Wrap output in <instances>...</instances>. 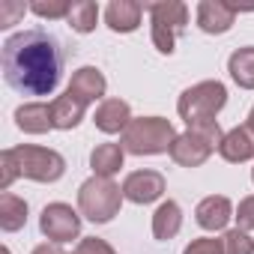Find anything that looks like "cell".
I'll return each mask as SVG.
<instances>
[{
    "label": "cell",
    "mask_w": 254,
    "mask_h": 254,
    "mask_svg": "<svg viewBox=\"0 0 254 254\" xmlns=\"http://www.w3.org/2000/svg\"><path fill=\"white\" fill-rule=\"evenodd\" d=\"M93 123H96V129L105 132V135L126 132V129H129V123H132V108H129V102H123V99H105L96 108Z\"/></svg>",
    "instance_id": "cell-11"
},
{
    "label": "cell",
    "mask_w": 254,
    "mask_h": 254,
    "mask_svg": "<svg viewBox=\"0 0 254 254\" xmlns=\"http://www.w3.org/2000/svg\"><path fill=\"white\" fill-rule=\"evenodd\" d=\"M218 156L224 162H233V165L254 159V132L248 129V126H236V129L224 132L221 147H218Z\"/></svg>",
    "instance_id": "cell-15"
},
{
    "label": "cell",
    "mask_w": 254,
    "mask_h": 254,
    "mask_svg": "<svg viewBox=\"0 0 254 254\" xmlns=\"http://www.w3.org/2000/svg\"><path fill=\"white\" fill-rule=\"evenodd\" d=\"M15 177H18L15 159H12V153H9V150H3V156H0V189L6 191V189L15 183Z\"/></svg>",
    "instance_id": "cell-26"
},
{
    "label": "cell",
    "mask_w": 254,
    "mask_h": 254,
    "mask_svg": "<svg viewBox=\"0 0 254 254\" xmlns=\"http://www.w3.org/2000/svg\"><path fill=\"white\" fill-rule=\"evenodd\" d=\"M165 194V177L159 171H135L123 180V197L132 203H153Z\"/></svg>",
    "instance_id": "cell-9"
},
{
    "label": "cell",
    "mask_w": 254,
    "mask_h": 254,
    "mask_svg": "<svg viewBox=\"0 0 254 254\" xmlns=\"http://www.w3.org/2000/svg\"><path fill=\"white\" fill-rule=\"evenodd\" d=\"M123 203V189L114 186L105 177H90L87 183H81L78 189V209L84 218H90L93 224H105L120 212Z\"/></svg>",
    "instance_id": "cell-4"
},
{
    "label": "cell",
    "mask_w": 254,
    "mask_h": 254,
    "mask_svg": "<svg viewBox=\"0 0 254 254\" xmlns=\"http://www.w3.org/2000/svg\"><path fill=\"white\" fill-rule=\"evenodd\" d=\"M33 254H63V248L57 242H42V245L33 248Z\"/></svg>",
    "instance_id": "cell-30"
},
{
    "label": "cell",
    "mask_w": 254,
    "mask_h": 254,
    "mask_svg": "<svg viewBox=\"0 0 254 254\" xmlns=\"http://www.w3.org/2000/svg\"><path fill=\"white\" fill-rule=\"evenodd\" d=\"M150 24H153V45L162 54H174L177 36L189 24V6L180 0H168V3H150Z\"/></svg>",
    "instance_id": "cell-7"
},
{
    "label": "cell",
    "mask_w": 254,
    "mask_h": 254,
    "mask_svg": "<svg viewBox=\"0 0 254 254\" xmlns=\"http://www.w3.org/2000/svg\"><path fill=\"white\" fill-rule=\"evenodd\" d=\"M221 138H224V132H221L218 123L200 126V129H189V132L177 135V141L171 144V159L183 168H197L212 156V150L221 147Z\"/></svg>",
    "instance_id": "cell-5"
},
{
    "label": "cell",
    "mask_w": 254,
    "mask_h": 254,
    "mask_svg": "<svg viewBox=\"0 0 254 254\" xmlns=\"http://www.w3.org/2000/svg\"><path fill=\"white\" fill-rule=\"evenodd\" d=\"M224 105H227V87L221 81H200L180 96L177 111L186 120L189 129H200V126L218 123L215 117Z\"/></svg>",
    "instance_id": "cell-2"
},
{
    "label": "cell",
    "mask_w": 254,
    "mask_h": 254,
    "mask_svg": "<svg viewBox=\"0 0 254 254\" xmlns=\"http://www.w3.org/2000/svg\"><path fill=\"white\" fill-rule=\"evenodd\" d=\"M123 159H126L123 144H99V147L90 153V168H93V177H105V180H111L114 174H120Z\"/></svg>",
    "instance_id": "cell-18"
},
{
    "label": "cell",
    "mask_w": 254,
    "mask_h": 254,
    "mask_svg": "<svg viewBox=\"0 0 254 254\" xmlns=\"http://www.w3.org/2000/svg\"><path fill=\"white\" fill-rule=\"evenodd\" d=\"M3 78L21 96H51L63 78V48L54 33L33 27L3 42Z\"/></svg>",
    "instance_id": "cell-1"
},
{
    "label": "cell",
    "mask_w": 254,
    "mask_h": 254,
    "mask_svg": "<svg viewBox=\"0 0 254 254\" xmlns=\"http://www.w3.org/2000/svg\"><path fill=\"white\" fill-rule=\"evenodd\" d=\"M27 9L30 6H24V3H3V6H0V27H12L15 18L24 15Z\"/></svg>",
    "instance_id": "cell-29"
},
{
    "label": "cell",
    "mask_w": 254,
    "mask_h": 254,
    "mask_svg": "<svg viewBox=\"0 0 254 254\" xmlns=\"http://www.w3.org/2000/svg\"><path fill=\"white\" fill-rule=\"evenodd\" d=\"M251 180H254V168H251Z\"/></svg>",
    "instance_id": "cell-33"
},
{
    "label": "cell",
    "mask_w": 254,
    "mask_h": 254,
    "mask_svg": "<svg viewBox=\"0 0 254 254\" xmlns=\"http://www.w3.org/2000/svg\"><path fill=\"white\" fill-rule=\"evenodd\" d=\"M72 254H117L105 239H96V236H87V239H81L78 242V248L72 251Z\"/></svg>",
    "instance_id": "cell-28"
},
{
    "label": "cell",
    "mask_w": 254,
    "mask_h": 254,
    "mask_svg": "<svg viewBox=\"0 0 254 254\" xmlns=\"http://www.w3.org/2000/svg\"><path fill=\"white\" fill-rule=\"evenodd\" d=\"M69 9L72 3H66V0H60V3H33L30 12L39 15V18H69Z\"/></svg>",
    "instance_id": "cell-24"
},
{
    "label": "cell",
    "mask_w": 254,
    "mask_h": 254,
    "mask_svg": "<svg viewBox=\"0 0 254 254\" xmlns=\"http://www.w3.org/2000/svg\"><path fill=\"white\" fill-rule=\"evenodd\" d=\"M66 21H69V27H72L75 33H90V30H96L99 6L93 3V0H78V3H72Z\"/></svg>",
    "instance_id": "cell-22"
},
{
    "label": "cell",
    "mask_w": 254,
    "mask_h": 254,
    "mask_svg": "<svg viewBox=\"0 0 254 254\" xmlns=\"http://www.w3.org/2000/svg\"><path fill=\"white\" fill-rule=\"evenodd\" d=\"M221 245H224V254H254V239L245 233V230H227L221 236Z\"/></svg>",
    "instance_id": "cell-23"
},
{
    "label": "cell",
    "mask_w": 254,
    "mask_h": 254,
    "mask_svg": "<svg viewBox=\"0 0 254 254\" xmlns=\"http://www.w3.org/2000/svg\"><path fill=\"white\" fill-rule=\"evenodd\" d=\"M15 126L27 135H45L48 129H54V117H51V105L45 102H27L15 111Z\"/></svg>",
    "instance_id": "cell-16"
},
{
    "label": "cell",
    "mask_w": 254,
    "mask_h": 254,
    "mask_svg": "<svg viewBox=\"0 0 254 254\" xmlns=\"http://www.w3.org/2000/svg\"><path fill=\"white\" fill-rule=\"evenodd\" d=\"M183 254H224V245H221V239L203 236V239H194Z\"/></svg>",
    "instance_id": "cell-27"
},
{
    "label": "cell",
    "mask_w": 254,
    "mask_h": 254,
    "mask_svg": "<svg viewBox=\"0 0 254 254\" xmlns=\"http://www.w3.org/2000/svg\"><path fill=\"white\" fill-rule=\"evenodd\" d=\"M180 227H183V209H180V203L177 200L159 203V209L153 212V236L162 239V242H168V239H174L180 233Z\"/></svg>",
    "instance_id": "cell-19"
},
{
    "label": "cell",
    "mask_w": 254,
    "mask_h": 254,
    "mask_svg": "<svg viewBox=\"0 0 254 254\" xmlns=\"http://www.w3.org/2000/svg\"><path fill=\"white\" fill-rule=\"evenodd\" d=\"M66 90H69L72 96H78L84 105H90V102H96V99L105 96L108 81H105L102 69H96V66H81V69L72 75V81H69Z\"/></svg>",
    "instance_id": "cell-14"
},
{
    "label": "cell",
    "mask_w": 254,
    "mask_h": 254,
    "mask_svg": "<svg viewBox=\"0 0 254 254\" xmlns=\"http://www.w3.org/2000/svg\"><path fill=\"white\" fill-rule=\"evenodd\" d=\"M227 72L242 90H254V45L236 48L227 60Z\"/></svg>",
    "instance_id": "cell-20"
},
{
    "label": "cell",
    "mask_w": 254,
    "mask_h": 254,
    "mask_svg": "<svg viewBox=\"0 0 254 254\" xmlns=\"http://www.w3.org/2000/svg\"><path fill=\"white\" fill-rule=\"evenodd\" d=\"M177 141V132L171 120L165 117H138L129 123V129L123 132V150L132 156H159L171 153V144Z\"/></svg>",
    "instance_id": "cell-3"
},
{
    "label": "cell",
    "mask_w": 254,
    "mask_h": 254,
    "mask_svg": "<svg viewBox=\"0 0 254 254\" xmlns=\"http://www.w3.org/2000/svg\"><path fill=\"white\" fill-rule=\"evenodd\" d=\"M18 168V177L36 180V183H57L66 174V159L57 150L48 147H33V144H21L9 150Z\"/></svg>",
    "instance_id": "cell-6"
},
{
    "label": "cell",
    "mask_w": 254,
    "mask_h": 254,
    "mask_svg": "<svg viewBox=\"0 0 254 254\" xmlns=\"http://www.w3.org/2000/svg\"><path fill=\"white\" fill-rule=\"evenodd\" d=\"M236 221H239V230H254V194L251 197H242L239 200V206H236V215H233Z\"/></svg>",
    "instance_id": "cell-25"
},
{
    "label": "cell",
    "mask_w": 254,
    "mask_h": 254,
    "mask_svg": "<svg viewBox=\"0 0 254 254\" xmlns=\"http://www.w3.org/2000/svg\"><path fill=\"white\" fill-rule=\"evenodd\" d=\"M194 218H197V224L203 230H212L215 233V230H224L227 227V221L233 218V206H230V200L224 194H209V197H203L197 203Z\"/></svg>",
    "instance_id": "cell-13"
},
{
    "label": "cell",
    "mask_w": 254,
    "mask_h": 254,
    "mask_svg": "<svg viewBox=\"0 0 254 254\" xmlns=\"http://www.w3.org/2000/svg\"><path fill=\"white\" fill-rule=\"evenodd\" d=\"M27 224V200H21L18 194L3 191L0 194V227L6 233H15Z\"/></svg>",
    "instance_id": "cell-21"
},
{
    "label": "cell",
    "mask_w": 254,
    "mask_h": 254,
    "mask_svg": "<svg viewBox=\"0 0 254 254\" xmlns=\"http://www.w3.org/2000/svg\"><path fill=\"white\" fill-rule=\"evenodd\" d=\"M0 254H12V251H9V248H0Z\"/></svg>",
    "instance_id": "cell-32"
},
{
    "label": "cell",
    "mask_w": 254,
    "mask_h": 254,
    "mask_svg": "<svg viewBox=\"0 0 254 254\" xmlns=\"http://www.w3.org/2000/svg\"><path fill=\"white\" fill-rule=\"evenodd\" d=\"M245 126H248V129H251V132H254V108H251V111H248V123H245Z\"/></svg>",
    "instance_id": "cell-31"
},
{
    "label": "cell",
    "mask_w": 254,
    "mask_h": 254,
    "mask_svg": "<svg viewBox=\"0 0 254 254\" xmlns=\"http://www.w3.org/2000/svg\"><path fill=\"white\" fill-rule=\"evenodd\" d=\"M144 3L138 0H114L105 9V24L114 30V33H132L141 27V15H144Z\"/></svg>",
    "instance_id": "cell-12"
},
{
    "label": "cell",
    "mask_w": 254,
    "mask_h": 254,
    "mask_svg": "<svg viewBox=\"0 0 254 254\" xmlns=\"http://www.w3.org/2000/svg\"><path fill=\"white\" fill-rule=\"evenodd\" d=\"M84 114H87V105L78 99V96H72L69 90L63 93V96H57L54 102H51V117H54V129H75V126L84 120Z\"/></svg>",
    "instance_id": "cell-17"
},
{
    "label": "cell",
    "mask_w": 254,
    "mask_h": 254,
    "mask_svg": "<svg viewBox=\"0 0 254 254\" xmlns=\"http://www.w3.org/2000/svg\"><path fill=\"white\" fill-rule=\"evenodd\" d=\"M39 230L57 245L72 242L81 233V215L69 203H48L39 215Z\"/></svg>",
    "instance_id": "cell-8"
},
{
    "label": "cell",
    "mask_w": 254,
    "mask_h": 254,
    "mask_svg": "<svg viewBox=\"0 0 254 254\" xmlns=\"http://www.w3.org/2000/svg\"><path fill=\"white\" fill-rule=\"evenodd\" d=\"M236 12H242L233 3H224V0H203L197 6V27L203 33H227L236 21Z\"/></svg>",
    "instance_id": "cell-10"
}]
</instances>
